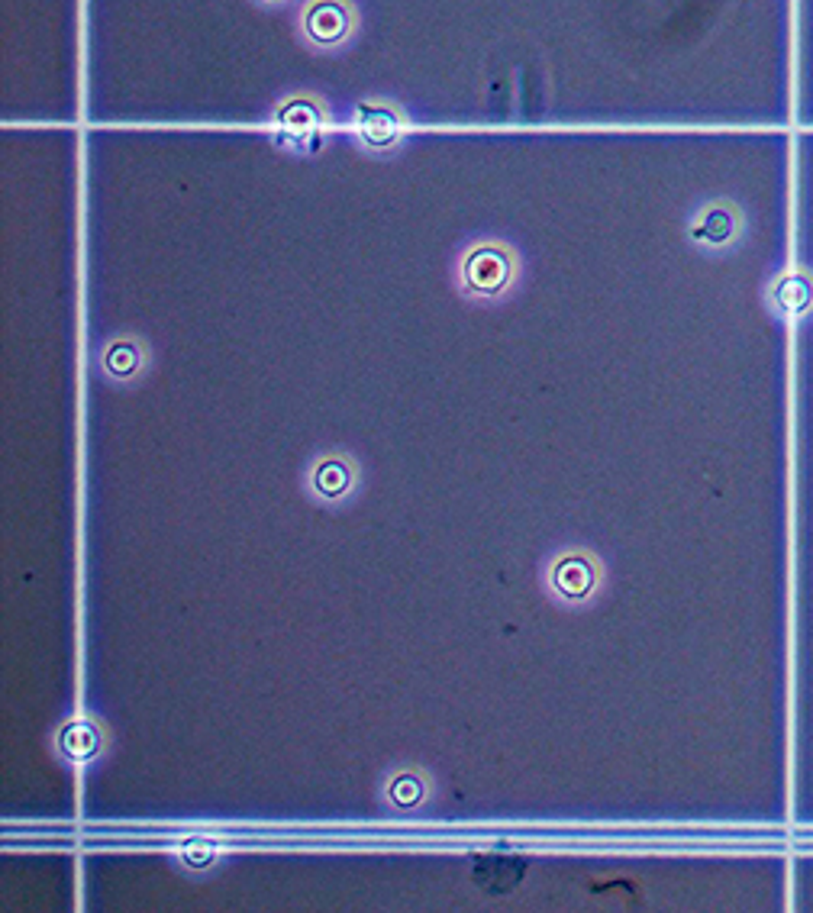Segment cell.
<instances>
[{"label":"cell","instance_id":"cell-1","mask_svg":"<svg viewBox=\"0 0 813 913\" xmlns=\"http://www.w3.org/2000/svg\"><path fill=\"white\" fill-rule=\"evenodd\" d=\"M507 278H510V262L504 252H497V249H478V252L468 255L465 281L472 291L494 294V291H500L507 284Z\"/></svg>","mask_w":813,"mask_h":913},{"label":"cell","instance_id":"cell-2","mask_svg":"<svg viewBox=\"0 0 813 913\" xmlns=\"http://www.w3.org/2000/svg\"><path fill=\"white\" fill-rule=\"evenodd\" d=\"M552 584L559 588V594L581 601L594 588V568L587 565L585 558L568 555V558H562L559 565H555V572H552Z\"/></svg>","mask_w":813,"mask_h":913},{"label":"cell","instance_id":"cell-3","mask_svg":"<svg viewBox=\"0 0 813 913\" xmlns=\"http://www.w3.org/2000/svg\"><path fill=\"white\" fill-rule=\"evenodd\" d=\"M59 745L71 761H87L101 749V733L87 720H75L59 733Z\"/></svg>","mask_w":813,"mask_h":913},{"label":"cell","instance_id":"cell-4","mask_svg":"<svg viewBox=\"0 0 813 913\" xmlns=\"http://www.w3.org/2000/svg\"><path fill=\"white\" fill-rule=\"evenodd\" d=\"M307 29L320 43H336L339 36L346 33V10L336 7V4H316L307 13Z\"/></svg>","mask_w":813,"mask_h":913},{"label":"cell","instance_id":"cell-5","mask_svg":"<svg viewBox=\"0 0 813 913\" xmlns=\"http://www.w3.org/2000/svg\"><path fill=\"white\" fill-rule=\"evenodd\" d=\"M349 484H352V474H349L346 462H339V458L323 462L314 472V488L320 490L323 498H342L349 490Z\"/></svg>","mask_w":813,"mask_h":913},{"label":"cell","instance_id":"cell-6","mask_svg":"<svg viewBox=\"0 0 813 913\" xmlns=\"http://www.w3.org/2000/svg\"><path fill=\"white\" fill-rule=\"evenodd\" d=\"M388 794L400 807H414V803L423 801V781L416 778V775H398V778L390 781Z\"/></svg>","mask_w":813,"mask_h":913},{"label":"cell","instance_id":"cell-7","mask_svg":"<svg viewBox=\"0 0 813 913\" xmlns=\"http://www.w3.org/2000/svg\"><path fill=\"white\" fill-rule=\"evenodd\" d=\"M139 365V352H136L129 342H119V346H113L111 352H107V368H111L113 374H129Z\"/></svg>","mask_w":813,"mask_h":913},{"label":"cell","instance_id":"cell-8","mask_svg":"<svg viewBox=\"0 0 813 913\" xmlns=\"http://www.w3.org/2000/svg\"><path fill=\"white\" fill-rule=\"evenodd\" d=\"M729 229H733V226H729V217H727V213H717V210H713V213H707V217H703V233L697 229V236L727 239V236H733Z\"/></svg>","mask_w":813,"mask_h":913}]
</instances>
